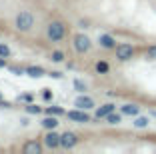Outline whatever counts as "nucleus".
Returning <instances> with one entry per match:
<instances>
[{
	"instance_id": "12",
	"label": "nucleus",
	"mask_w": 156,
	"mask_h": 154,
	"mask_svg": "<svg viewBox=\"0 0 156 154\" xmlns=\"http://www.w3.org/2000/svg\"><path fill=\"white\" fill-rule=\"evenodd\" d=\"M120 112H122L124 116H138V114H140V106H136V104H124L122 108H120Z\"/></svg>"
},
{
	"instance_id": "16",
	"label": "nucleus",
	"mask_w": 156,
	"mask_h": 154,
	"mask_svg": "<svg viewBox=\"0 0 156 154\" xmlns=\"http://www.w3.org/2000/svg\"><path fill=\"white\" fill-rule=\"evenodd\" d=\"M108 70H110V66H108V62H104V60H100V62H96V72H98V74H108Z\"/></svg>"
},
{
	"instance_id": "26",
	"label": "nucleus",
	"mask_w": 156,
	"mask_h": 154,
	"mask_svg": "<svg viewBox=\"0 0 156 154\" xmlns=\"http://www.w3.org/2000/svg\"><path fill=\"white\" fill-rule=\"evenodd\" d=\"M4 66H6V62H4V58L0 56V68H4Z\"/></svg>"
},
{
	"instance_id": "23",
	"label": "nucleus",
	"mask_w": 156,
	"mask_h": 154,
	"mask_svg": "<svg viewBox=\"0 0 156 154\" xmlns=\"http://www.w3.org/2000/svg\"><path fill=\"white\" fill-rule=\"evenodd\" d=\"M74 88H76L78 92H84L86 90V84H84L82 80H74Z\"/></svg>"
},
{
	"instance_id": "19",
	"label": "nucleus",
	"mask_w": 156,
	"mask_h": 154,
	"mask_svg": "<svg viewBox=\"0 0 156 154\" xmlns=\"http://www.w3.org/2000/svg\"><path fill=\"white\" fill-rule=\"evenodd\" d=\"M26 112H28V114H40V112H42V108H40V106H36V104H32V102H28Z\"/></svg>"
},
{
	"instance_id": "2",
	"label": "nucleus",
	"mask_w": 156,
	"mask_h": 154,
	"mask_svg": "<svg viewBox=\"0 0 156 154\" xmlns=\"http://www.w3.org/2000/svg\"><path fill=\"white\" fill-rule=\"evenodd\" d=\"M14 26L18 28L20 32H28L34 26V16L30 12H20L18 16H16V20H14Z\"/></svg>"
},
{
	"instance_id": "1",
	"label": "nucleus",
	"mask_w": 156,
	"mask_h": 154,
	"mask_svg": "<svg viewBox=\"0 0 156 154\" xmlns=\"http://www.w3.org/2000/svg\"><path fill=\"white\" fill-rule=\"evenodd\" d=\"M46 36L50 38L52 42L62 40V38L66 36V26L60 22V20H52V22L48 24V28H46Z\"/></svg>"
},
{
	"instance_id": "8",
	"label": "nucleus",
	"mask_w": 156,
	"mask_h": 154,
	"mask_svg": "<svg viewBox=\"0 0 156 154\" xmlns=\"http://www.w3.org/2000/svg\"><path fill=\"white\" fill-rule=\"evenodd\" d=\"M44 144L48 148H58L60 146V134H56L54 130H48V134L44 136Z\"/></svg>"
},
{
	"instance_id": "25",
	"label": "nucleus",
	"mask_w": 156,
	"mask_h": 154,
	"mask_svg": "<svg viewBox=\"0 0 156 154\" xmlns=\"http://www.w3.org/2000/svg\"><path fill=\"white\" fill-rule=\"evenodd\" d=\"M42 96H44V100H50L52 98V92L50 90H44V94H42Z\"/></svg>"
},
{
	"instance_id": "15",
	"label": "nucleus",
	"mask_w": 156,
	"mask_h": 154,
	"mask_svg": "<svg viewBox=\"0 0 156 154\" xmlns=\"http://www.w3.org/2000/svg\"><path fill=\"white\" fill-rule=\"evenodd\" d=\"M120 120H122V112H120V114L110 112L108 116H106V122H108V124H120Z\"/></svg>"
},
{
	"instance_id": "9",
	"label": "nucleus",
	"mask_w": 156,
	"mask_h": 154,
	"mask_svg": "<svg viewBox=\"0 0 156 154\" xmlns=\"http://www.w3.org/2000/svg\"><path fill=\"white\" fill-rule=\"evenodd\" d=\"M22 152L24 154H40L42 152V144L36 140H28L26 144L22 146Z\"/></svg>"
},
{
	"instance_id": "20",
	"label": "nucleus",
	"mask_w": 156,
	"mask_h": 154,
	"mask_svg": "<svg viewBox=\"0 0 156 154\" xmlns=\"http://www.w3.org/2000/svg\"><path fill=\"white\" fill-rule=\"evenodd\" d=\"M62 60H64V54L60 50H54L52 52V62H62Z\"/></svg>"
},
{
	"instance_id": "17",
	"label": "nucleus",
	"mask_w": 156,
	"mask_h": 154,
	"mask_svg": "<svg viewBox=\"0 0 156 154\" xmlns=\"http://www.w3.org/2000/svg\"><path fill=\"white\" fill-rule=\"evenodd\" d=\"M148 122H150V120H148L146 116H136V120H134V126H136V128H146Z\"/></svg>"
},
{
	"instance_id": "24",
	"label": "nucleus",
	"mask_w": 156,
	"mask_h": 154,
	"mask_svg": "<svg viewBox=\"0 0 156 154\" xmlns=\"http://www.w3.org/2000/svg\"><path fill=\"white\" fill-rule=\"evenodd\" d=\"M20 100H24V102H32V94H24V96H20Z\"/></svg>"
},
{
	"instance_id": "13",
	"label": "nucleus",
	"mask_w": 156,
	"mask_h": 154,
	"mask_svg": "<svg viewBox=\"0 0 156 154\" xmlns=\"http://www.w3.org/2000/svg\"><path fill=\"white\" fill-rule=\"evenodd\" d=\"M42 126L46 128V130H54L56 126H58V120H56V116H52V114H48V116L42 120Z\"/></svg>"
},
{
	"instance_id": "5",
	"label": "nucleus",
	"mask_w": 156,
	"mask_h": 154,
	"mask_svg": "<svg viewBox=\"0 0 156 154\" xmlns=\"http://www.w3.org/2000/svg\"><path fill=\"white\" fill-rule=\"evenodd\" d=\"M78 144V136L74 132H64V134H60V146L62 148H74Z\"/></svg>"
},
{
	"instance_id": "14",
	"label": "nucleus",
	"mask_w": 156,
	"mask_h": 154,
	"mask_svg": "<svg viewBox=\"0 0 156 154\" xmlns=\"http://www.w3.org/2000/svg\"><path fill=\"white\" fill-rule=\"evenodd\" d=\"M26 74H28V76H32V78H40V76H44V68L30 66V68H26Z\"/></svg>"
},
{
	"instance_id": "7",
	"label": "nucleus",
	"mask_w": 156,
	"mask_h": 154,
	"mask_svg": "<svg viewBox=\"0 0 156 154\" xmlns=\"http://www.w3.org/2000/svg\"><path fill=\"white\" fill-rule=\"evenodd\" d=\"M74 106L80 110H90L94 108V100L90 98V96H78L76 100H74Z\"/></svg>"
},
{
	"instance_id": "22",
	"label": "nucleus",
	"mask_w": 156,
	"mask_h": 154,
	"mask_svg": "<svg viewBox=\"0 0 156 154\" xmlns=\"http://www.w3.org/2000/svg\"><path fill=\"white\" fill-rule=\"evenodd\" d=\"M0 56H2V58H8L10 56V48L6 44H0Z\"/></svg>"
},
{
	"instance_id": "18",
	"label": "nucleus",
	"mask_w": 156,
	"mask_h": 154,
	"mask_svg": "<svg viewBox=\"0 0 156 154\" xmlns=\"http://www.w3.org/2000/svg\"><path fill=\"white\" fill-rule=\"evenodd\" d=\"M46 114H52V116H60V114H64V110L60 108V106H48V108H46Z\"/></svg>"
},
{
	"instance_id": "6",
	"label": "nucleus",
	"mask_w": 156,
	"mask_h": 154,
	"mask_svg": "<svg viewBox=\"0 0 156 154\" xmlns=\"http://www.w3.org/2000/svg\"><path fill=\"white\" fill-rule=\"evenodd\" d=\"M66 116H68V120H74V122H82V124H86V122H90V116H88L84 110H70V112H66Z\"/></svg>"
},
{
	"instance_id": "10",
	"label": "nucleus",
	"mask_w": 156,
	"mask_h": 154,
	"mask_svg": "<svg viewBox=\"0 0 156 154\" xmlns=\"http://www.w3.org/2000/svg\"><path fill=\"white\" fill-rule=\"evenodd\" d=\"M98 42H100V46L106 48V50L116 48V40H114V36H110V34H102V36L98 38Z\"/></svg>"
},
{
	"instance_id": "21",
	"label": "nucleus",
	"mask_w": 156,
	"mask_h": 154,
	"mask_svg": "<svg viewBox=\"0 0 156 154\" xmlns=\"http://www.w3.org/2000/svg\"><path fill=\"white\" fill-rule=\"evenodd\" d=\"M146 58L156 60V46H148L146 48Z\"/></svg>"
},
{
	"instance_id": "3",
	"label": "nucleus",
	"mask_w": 156,
	"mask_h": 154,
	"mask_svg": "<svg viewBox=\"0 0 156 154\" xmlns=\"http://www.w3.org/2000/svg\"><path fill=\"white\" fill-rule=\"evenodd\" d=\"M116 58L120 60V62H126V60H130L134 56V46L132 44H126V42H122V44H116Z\"/></svg>"
},
{
	"instance_id": "4",
	"label": "nucleus",
	"mask_w": 156,
	"mask_h": 154,
	"mask_svg": "<svg viewBox=\"0 0 156 154\" xmlns=\"http://www.w3.org/2000/svg\"><path fill=\"white\" fill-rule=\"evenodd\" d=\"M92 46L90 38L86 36V34H76L74 36V50H76L78 54H84V52H88Z\"/></svg>"
},
{
	"instance_id": "11",
	"label": "nucleus",
	"mask_w": 156,
	"mask_h": 154,
	"mask_svg": "<svg viewBox=\"0 0 156 154\" xmlns=\"http://www.w3.org/2000/svg\"><path fill=\"white\" fill-rule=\"evenodd\" d=\"M114 110H116V106L112 104V102H108V104L100 106V108L96 110V118H98V120H100V118H106V116H108L110 112H114Z\"/></svg>"
},
{
	"instance_id": "27",
	"label": "nucleus",
	"mask_w": 156,
	"mask_h": 154,
	"mask_svg": "<svg viewBox=\"0 0 156 154\" xmlns=\"http://www.w3.org/2000/svg\"><path fill=\"white\" fill-rule=\"evenodd\" d=\"M0 100H2V94H0Z\"/></svg>"
}]
</instances>
